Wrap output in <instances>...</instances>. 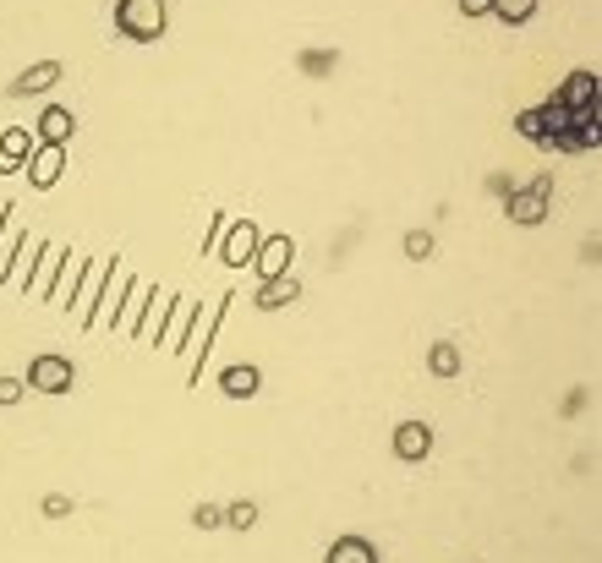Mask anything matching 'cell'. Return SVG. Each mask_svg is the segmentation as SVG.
<instances>
[{"mask_svg": "<svg viewBox=\"0 0 602 563\" xmlns=\"http://www.w3.org/2000/svg\"><path fill=\"white\" fill-rule=\"evenodd\" d=\"M22 400V383L17 378H0V405H17Z\"/></svg>", "mask_w": 602, "mask_h": 563, "instance_id": "30", "label": "cell"}, {"mask_svg": "<svg viewBox=\"0 0 602 563\" xmlns=\"http://www.w3.org/2000/svg\"><path fill=\"white\" fill-rule=\"evenodd\" d=\"M395 454L400 460H427V454H433V427H427V421H400L395 427Z\"/></svg>", "mask_w": 602, "mask_h": 563, "instance_id": "13", "label": "cell"}, {"mask_svg": "<svg viewBox=\"0 0 602 563\" xmlns=\"http://www.w3.org/2000/svg\"><path fill=\"white\" fill-rule=\"evenodd\" d=\"M427 367H433L438 378H455V372H460V350L449 345V339H438V345L427 350Z\"/></svg>", "mask_w": 602, "mask_h": 563, "instance_id": "25", "label": "cell"}, {"mask_svg": "<svg viewBox=\"0 0 602 563\" xmlns=\"http://www.w3.org/2000/svg\"><path fill=\"white\" fill-rule=\"evenodd\" d=\"M72 383H77V372H72L66 356H33L28 361V389L33 394H72Z\"/></svg>", "mask_w": 602, "mask_h": 563, "instance_id": "5", "label": "cell"}, {"mask_svg": "<svg viewBox=\"0 0 602 563\" xmlns=\"http://www.w3.org/2000/svg\"><path fill=\"white\" fill-rule=\"evenodd\" d=\"M148 290H154V285H137V279H132V290H126L121 312H115V328H121L126 339L137 334V318H143V307H148Z\"/></svg>", "mask_w": 602, "mask_h": 563, "instance_id": "21", "label": "cell"}, {"mask_svg": "<svg viewBox=\"0 0 602 563\" xmlns=\"http://www.w3.org/2000/svg\"><path fill=\"white\" fill-rule=\"evenodd\" d=\"M83 268H88V257H77V252H61V268H55V285H50V307H72V296H77V279H83Z\"/></svg>", "mask_w": 602, "mask_h": 563, "instance_id": "12", "label": "cell"}, {"mask_svg": "<svg viewBox=\"0 0 602 563\" xmlns=\"http://www.w3.org/2000/svg\"><path fill=\"white\" fill-rule=\"evenodd\" d=\"M104 279H110V263H99V257H88L83 279H77V296H72V307H77V323H83V328H88V318H94V301H99Z\"/></svg>", "mask_w": 602, "mask_h": 563, "instance_id": "9", "label": "cell"}, {"mask_svg": "<svg viewBox=\"0 0 602 563\" xmlns=\"http://www.w3.org/2000/svg\"><path fill=\"white\" fill-rule=\"evenodd\" d=\"M115 33L132 44H154L165 33V0H115Z\"/></svg>", "mask_w": 602, "mask_h": 563, "instance_id": "1", "label": "cell"}, {"mask_svg": "<svg viewBox=\"0 0 602 563\" xmlns=\"http://www.w3.org/2000/svg\"><path fill=\"white\" fill-rule=\"evenodd\" d=\"M258 367H247V361H241V367H225L219 372V389L230 394V400H252V394H258Z\"/></svg>", "mask_w": 602, "mask_h": 563, "instance_id": "20", "label": "cell"}, {"mask_svg": "<svg viewBox=\"0 0 602 563\" xmlns=\"http://www.w3.org/2000/svg\"><path fill=\"white\" fill-rule=\"evenodd\" d=\"M126 290H132V274H126L121 263H110V279H104V290H99V301H94V318H88V328H99V323L115 328V312H121Z\"/></svg>", "mask_w": 602, "mask_h": 563, "instance_id": "6", "label": "cell"}, {"mask_svg": "<svg viewBox=\"0 0 602 563\" xmlns=\"http://www.w3.org/2000/svg\"><path fill=\"white\" fill-rule=\"evenodd\" d=\"M548 148H564V154H586V148H597V121H581V126H570V132H559Z\"/></svg>", "mask_w": 602, "mask_h": 563, "instance_id": "24", "label": "cell"}, {"mask_svg": "<svg viewBox=\"0 0 602 563\" xmlns=\"http://www.w3.org/2000/svg\"><path fill=\"white\" fill-rule=\"evenodd\" d=\"M17 241H22V225H17V208H0V279H6L11 257H17Z\"/></svg>", "mask_w": 602, "mask_h": 563, "instance_id": "23", "label": "cell"}, {"mask_svg": "<svg viewBox=\"0 0 602 563\" xmlns=\"http://www.w3.org/2000/svg\"><path fill=\"white\" fill-rule=\"evenodd\" d=\"M33 148H39V137H33V132H22V126H11V132L0 137V170H6V175H17V164H28Z\"/></svg>", "mask_w": 602, "mask_h": 563, "instance_id": "17", "label": "cell"}, {"mask_svg": "<svg viewBox=\"0 0 602 563\" xmlns=\"http://www.w3.org/2000/svg\"><path fill=\"white\" fill-rule=\"evenodd\" d=\"M548 197H553L548 175H537L531 186H504V214L515 225H542L548 219Z\"/></svg>", "mask_w": 602, "mask_h": 563, "instance_id": "3", "label": "cell"}, {"mask_svg": "<svg viewBox=\"0 0 602 563\" xmlns=\"http://www.w3.org/2000/svg\"><path fill=\"white\" fill-rule=\"evenodd\" d=\"M291 257H296V241L291 236H263L258 252H252V263H258L263 279H280V274H291Z\"/></svg>", "mask_w": 602, "mask_h": 563, "instance_id": "8", "label": "cell"}, {"mask_svg": "<svg viewBox=\"0 0 602 563\" xmlns=\"http://www.w3.org/2000/svg\"><path fill=\"white\" fill-rule=\"evenodd\" d=\"M225 520L236 525V531H252V520H258V503H230Z\"/></svg>", "mask_w": 602, "mask_h": 563, "instance_id": "28", "label": "cell"}, {"mask_svg": "<svg viewBox=\"0 0 602 563\" xmlns=\"http://www.w3.org/2000/svg\"><path fill=\"white\" fill-rule=\"evenodd\" d=\"M323 563H378V547L367 536H340V542H329Z\"/></svg>", "mask_w": 602, "mask_h": 563, "instance_id": "18", "label": "cell"}, {"mask_svg": "<svg viewBox=\"0 0 602 563\" xmlns=\"http://www.w3.org/2000/svg\"><path fill=\"white\" fill-rule=\"evenodd\" d=\"M597 93H602V82H597V72H570L564 77V88L553 93V99L564 104V110H597Z\"/></svg>", "mask_w": 602, "mask_h": 563, "instance_id": "10", "label": "cell"}, {"mask_svg": "<svg viewBox=\"0 0 602 563\" xmlns=\"http://www.w3.org/2000/svg\"><path fill=\"white\" fill-rule=\"evenodd\" d=\"M515 132L526 137V143L548 148V132H542V115H537V110H526V115H520V121H515Z\"/></svg>", "mask_w": 602, "mask_h": 563, "instance_id": "27", "label": "cell"}, {"mask_svg": "<svg viewBox=\"0 0 602 563\" xmlns=\"http://www.w3.org/2000/svg\"><path fill=\"white\" fill-rule=\"evenodd\" d=\"M61 170H66V148H55V143H39L28 154V164H22V175H28L39 192H50V186L61 181Z\"/></svg>", "mask_w": 602, "mask_h": 563, "instance_id": "7", "label": "cell"}, {"mask_svg": "<svg viewBox=\"0 0 602 563\" xmlns=\"http://www.w3.org/2000/svg\"><path fill=\"white\" fill-rule=\"evenodd\" d=\"M258 241H263V230L252 225V219H230L225 236H219V246H214V257H219V263H230V268H241V263H252Z\"/></svg>", "mask_w": 602, "mask_h": 563, "instance_id": "4", "label": "cell"}, {"mask_svg": "<svg viewBox=\"0 0 602 563\" xmlns=\"http://www.w3.org/2000/svg\"><path fill=\"white\" fill-rule=\"evenodd\" d=\"M493 17L509 22V28H520V22L537 17V0H493Z\"/></svg>", "mask_w": 602, "mask_h": 563, "instance_id": "26", "label": "cell"}, {"mask_svg": "<svg viewBox=\"0 0 602 563\" xmlns=\"http://www.w3.org/2000/svg\"><path fill=\"white\" fill-rule=\"evenodd\" d=\"M405 252H411V257H427V252H433V236H427V230H411V236H405Z\"/></svg>", "mask_w": 602, "mask_h": 563, "instance_id": "29", "label": "cell"}, {"mask_svg": "<svg viewBox=\"0 0 602 563\" xmlns=\"http://www.w3.org/2000/svg\"><path fill=\"white\" fill-rule=\"evenodd\" d=\"M460 11L466 17H493V0H460Z\"/></svg>", "mask_w": 602, "mask_h": 563, "instance_id": "32", "label": "cell"}, {"mask_svg": "<svg viewBox=\"0 0 602 563\" xmlns=\"http://www.w3.org/2000/svg\"><path fill=\"white\" fill-rule=\"evenodd\" d=\"M219 520H225V509H214V503H203V509H198V525H203V531H214Z\"/></svg>", "mask_w": 602, "mask_h": 563, "instance_id": "31", "label": "cell"}, {"mask_svg": "<svg viewBox=\"0 0 602 563\" xmlns=\"http://www.w3.org/2000/svg\"><path fill=\"white\" fill-rule=\"evenodd\" d=\"M33 132H39V143L66 148V143H72V132H77V115H72V110H61V104H50V110L39 115V126H33Z\"/></svg>", "mask_w": 602, "mask_h": 563, "instance_id": "14", "label": "cell"}, {"mask_svg": "<svg viewBox=\"0 0 602 563\" xmlns=\"http://www.w3.org/2000/svg\"><path fill=\"white\" fill-rule=\"evenodd\" d=\"M55 82H61V61H39L11 82V93H17V99H33V93H50Z\"/></svg>", "mask_w": 602, "mask_h": 563, "instance_id": "15", "label": "cell"}, {"mask_svg": "<svg viewBox=\"0 0 602 563\" xmlns=\"http://www.w3.org/2000/svg\"><path fill=\"white\" fill-rule=\"evenodd\" d=\"M165 312H170V296H165V290H148V307H143V318H137V345H143V339H159V328H165Z\"/></svg>", "mask_w": 602, "mask_h": 563, "instance_id": "19", "label": "cell"}, {"mask_svg": "<svg viewBox=\"0 0 602 563\" xmlns=\"http://www.w3.org/2000/svg\"><path fill=\"white\" fill-rule=\"evenodd\" d=\"M192 312H198V301H187V296H170L165 328H159V345H165L170 356H181V339H187V328H192Z\"/></svg>", "mask_w": 602, "mask_h": 563, "instance_id": "11", "label": "cell"}, {"mask_svg": "<svg viewBox=\"0 0 602 563\" xmlns=\"http://www.w3.org/2000/svg\"><path fill=\"white\" fill-rule=\"evenodd\" d=\"M291 301H296V279H291V274L263 279V290H258V307H263V312H280V307H291Z\"/></svg>", "mask_w": 602, "mask_h": 563, "instance_id": "22", "label": "cell"}, {"mask_svg": "<svg viewBox=\"0 0 602 563\" xmlns=\"http://www.w3.org/2000/svg\"><path fill=\"white\" fill-rule=\"evenodd\" d=\"M225 307H230V296H219L214 307H198V312H192V328H187V339H181V356H192L187 383L203 378V361H208V345H214V328H219V318H225Z\"/></svg>", "mask_w": 602, "mask_h": 563, "instance_id": "2", "label": "cell"}, {"mask_svg": "<svg viewBox=\"0 0 602 563\" xmlns=\"http://www.w3.org/2000/svg\"><path fill=\"white\" fill-rule=\"evenodd\" d=\"M55 268H61V246L44 241V252H39V263H33V274H28V285H22V290H28L33 301H44V296H50V285H55Z\"/></svg>", "mask_w": 602, "mask_h": 563, "instance_id": "16", "label": "cell"}]
</instances>
